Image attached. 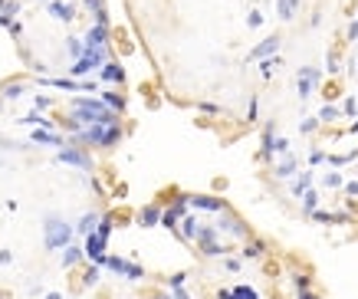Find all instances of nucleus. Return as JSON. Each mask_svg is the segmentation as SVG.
Returning a JSON list of instances; mask_svg holds the SVG:
<instances>
[{"instance_id": "obj_1", "label": "nucleus", "mask_w": 358, "mask_h": 299, "mask_svg": "<svg viewBox=\"0 0 358 299\" xmlns=\"http://www.w3.org/2000/svg\"><path fill=\"white\" fill-rule=\"evenodd\" d=\"M43 234H46V250H62L69 247V240H73V227L66 224V220H59L56 214L43 220Z\"/></svg>"}, {"instance_id": "obj_2", "label": "nucleus", "mask_w": 358, "mask_h": 299, "mask_svg": "<svg viewBox=\"0 0 358 299\" xmlns=\"http://www.w3.org/2000/svg\"><path fill=\"white\" fill-rule=\"evenodd\" d=\"M118 125H86L76 135V142H92V145H115L118 142Z\"/></svg>"}, {"instance_id": "obj_3", "label": "nucleus", "mask_w": 358, "mask_h": 299, "mask_svg": "<svg viewBox=\"0 0 358 299\" xmlns=\"http://www.w3.org/2000/svg\"><path fill=\"white\" fill-rule=\"evenodd\" d=\"M105 46L102 50H92V46H86L82 50V56L73 62V76H86V73H92V69H99V66H105Z\"/></svg>"}, {"instance_id": "obj_4", "label": "nucleus", "mask_w": 358, "mask_h": 299, "mask_svg": "<svg viewBox=\"0 0 358 299\" xmlns=\"http://www.w3.org/2000/svg\"><path fill=\"white\" fill-rule=\"evenodd\" d=\"M109 234H112V224H109V220H102L92 234H86V253L92 256L95 263L105 256V237H109Z\"/></svg>"}, {"instance_id": "obj_5", "label": "nucleus", "mask_w": 358, "mask_h": 299, "mask_svg": "<svg viewBox=\"0 0 358 299\" xmlns=\"http://www.w3.org/2000/svg\"><path fill=\"white\" fill-rule=\"evenodd\" d=\"M102 267H109V270H115V273H122V276H128V280H142V267L138 263H125V260H118V256H102Z\"/></svg>"}, {"instance_id": "obj_6", "label": "nucleus", "mask_w": 358, "mask_h": 299, "mask_svg": "<svg viewBox=\"0 0 358 299\" xmlns=\"http://www.w3.org/2000/svg\"><path fill=\"white\" fill-rule=\"evenodd\" d=\"M319 82V69H312V66H306V69H299V99H309L312 95V86Z\"/></svg>"}, {"instance_id": "obj_7", "label": "nucleus", "mask_w": 358, "mask_h": 299, "mask_svg": "<svg viewBox=\"0 0 358 299\" xmlns=\"http://www.w3.org/2000/svg\"><path fill=\"white\" fill-rule=\"evenodd\" d=\"M59 158L62 164H76V168H82V171H89V158L82 155V151H76V148H59Z\"/></svg>"}, {"instance_id": "obj_8", "label": "nucleus", "mask_w": 358, "mask_h": 299, "mask_svg": "<svg viewBox=\"0 0 358 299\" xmlns=\"http://www.w3.org/2000/svg\"><path fill=\"white\" fill-rule=\"evenodd\" d=\"M276 50H279V37H266L256 50H250V59H270Z\"/></svg>"}, {"instance_id": "obj_9", "label": "nucleus", "mask_w": 358, "mask_h": 299, "mask_svg": "<svg viewBox=\"0 0 358 299\" xmlns=\"http://www.w3.org/2000/svg\"><path fill=\"white\" fill-rule=\"evenodd\" d=\"M105 37H109V26L95 23L92 30L86 33V43H82V46H92V50H102V46H105Z\"/></svg>"}, {"instance_id": "obj_10", "label": "nucleus", "mask_w": 358, "mask_h": 299, "mask_svg": "<svg viewBox=\"0 0 358 299\" xmlns=\"http://www.w3.org/2000/svg\"><path fill=\"white\" fill-rule=\"evenodd\" d=\"M46 10H50V17H56V20H62V23H69V20L76 17V10L69 4H62V0H53L50 7H46Z\"/></svg>"}, {"instance_id": "obj_11", "label": "nucleus", "mask_w": 358, "mask_h": 299, "mask_svg": "<svg viewBox=\"0 0 358 299\" xmlns=\"http://www.w3.org/2000/svg\"><path fill=\"white\" fill-rule=\"evenodd\" d=\"M30 142H37V145H53V148H62V145H66L59 135H53V131H33Z\"/></svg>"}, {"instance_id": "obj_12", "label": "nucleus", "mask_w": 358, "mask_h": 299, "mask_svg": "<svg viewBox=\"0 0 358 299\" xmlns=\"http://www.w3.org/2000/svg\"><path fill=\"white\" fill-rule=\"evenodd\" d=\"M187 204L198 207V211H220L223 201H217V197H187Z\"/></svg>"}, {"instance_id": "obj_13", "label": "nucleus", "mask_w": 358, "mask_h": 299, "mask_svg": "<svg viewBox=\"0 0 358 299\" xmlns=\"http://www.w3.org/2000/svg\"><path fill=\"white\" fill-rule=\"evenodd\" d=\"M102 79L105 82H122L125 79V69L118 66V62H105V66H102Z\"/></svg>"}, {"instance_id": "obj_14", "label": "nucleus", "mask_w": 358, "mask_h": 299, "mask_svg": "<svg viewBox=\"0 0 358 299\" xmlns=\"http://www.w3.org/2000/svg\"><path fill=\"white\" fill-rule=\"evenodd\" d=\"M296 7H299V0H276V10H279V17H283V20H292Z\"/></svg>"}, {"instance_id": "obj_15", "label": "nucleus", "mask_w": 358, "mask_h": 299, "mask_svg": "<svg viewBox=\"0 0 358 299\" xmlns=\"http://www.w3.org/2000/svg\"><path fill=\"white\" fill-rule=\"evenodd\" d=\"M86 4H89V10H92L95 13V20H99V23L105 26V23H109V17H105V7H102V0H86Z\"/></svg>"}, {"instance_id": "obj_16", "label": "nucleus", "mask_w": 358, "mask_h": 299, "mask_svg": "<svg viewBox=\"0 0 358 299\" xmlns=\"http://www.w3.org/2000/svg\"><path fill=\"white\" fill-rule=\"evenodd\" d=\"M309 184H312V171H303V178L296 181V187H292V194H299V197H303V194L309 191Z\"/></svg>"}, {"instance_id": "obj_17", "label": "nucleus", "mask_w": 358, "mask_h": 299, "mask_svg": "<svg viewBox=\"0 0 358 299\" xmlns=\"http://www.w3.org/2000/svg\"><path fill=\"white\" fill-rule=\"evenodd\" d=\"M95 220H99L95 214H86V217L79 220V227H76V230H79V234H92V230H95Z\"/></svg>"}, {"instance_id": "obj_18", "label": "nucleus", "mask_w": 358, "mask_h": 299, "mask_svg": "<svg viewBox=\"0 0 358 299\" xmlns=\"http://www.w3.org/2000/svg\"><path fill=\"white\" fill-rule=\"evenodd\" d=\"M181 220H184V224H181V234H184V237H198L201 227L194 224V217H181Z\"/></svg>"}, {"instance_id": "obj_19", "label": "nucleus", "mask_w": 358, "mask_h": 299, "mask_svg": "<svg viewBox=\"0 0 358 299\" xmlns=\"http://www.w3.org/2000/svg\"><path fill=\"white\" fill-rule=\"evenodd\" d=\"M102 102L112 109V112H118V109L125 106V102H122V95H115V92H105V99H102Z\"/></svg>"}, {"instance_id": "obj_20", "label": "nucleus", "mask_w": 358, "mask_h": 299, "mask_svg": "<svg viewBox=\"0 0 358 299\" xmlns=\"http://www.w3.org/2000/svg\"><path fill=\"white\" fill-rule=\"evenodd\" d=\"M79 256H82V250H79V247H69L66 253H62V267H73V263L79 260Z\"/></svg>"}, {"instance_id": "obj_21", "label": "nucleus", "mask_w": 358, "mask_h": 299, "mask_svg": "<svg viewBox=\"0 0 358 299\" xmlns=\"http://www.w3.org/2000/svg\"><path fill=\"white\" fill-rule=\"evenodd\" d=\"M142 224H145V227L158 224V207H145V211H142Z\"/></svg>"}, {"instance_id": "obj_22", "label": "nucleus", "mask_w": 358, "mask_h": 299, "mask_svg": "<svg viewBox=\"0 0 358 299\" xmlns=\"http://www.w3.org/2000/svg\"><path fill=\"white\" fill-rule=\"evenodd\" d=\"M66 50L73 53L76 59H79V56H82V50H86V46H82V43H79V40H76V37H69V40H66Z\"/></svg>"}, {"instance_id": "obj_23", "label": "nucleus", "mask_w": 358, "mask_h": 299, "mask_svg": "<svg viewBox=\"0 0 358 299\" xmlns=\"http://www.w3.org/2000/svg\"><path fill=\"white\" fill-rule=\"evenodd\" d=\"M315 204H319V194H315V191H306V194H303V207H306V211H315Z\"/></svg>"}, {"instance_id": "obj_24", "label": "nucleus", "mask_w": 358, "mask_h": 299, "mask_svg": "<svg viewBox=\"0 0 358 299\" xmlns=\"http://www.w3.org/2000/svg\"><path fill=\"white\" fill-rule=\"evenodd\" d=\"M332 119H339V109H335V106H326V109L319 112V122H332Z\"/></svg>"}, {"instance_id": "obj_25", "label": "nucleus", "mask_w": 358, "mask_h": 299, "mask_svg": "<svg viewBox=\"0 0 358 299\" xmlns=\"http://www.w3.org/2000/svg\"><path fill=\"white\" fill-rule=\"evenodd\" d=\"M20 122H23V125H43V128H46V125H50V122L43 119V115H23V119H20Z\"/></svg>"}, {"instance_id": "obj_26", "label": "nucleus", "mask_w": 358, "mask_h": 299, "mask_svg": "<svg viewBox=\"0 0 358 299\" xmlns=\"http://www.w3.org/2000/svg\"><path fill=\"white\" fill-rule=\"evenodd\" d=\"M292 171H296V164H292V161H283V164L276 168V175H279V178H289Z\"/></svg>"}, {"instance_id": "obj_27", "label": "nucleus", "mask_w": 358, "mask_h": 299, "mask_svg": "<svg viewBox=\"0 0 358 299\" xmlns=\"http://www.w3.org/2000/svg\"><path fill=\"white\" fill-rule=\"evenodd\" d=\"M20 92H23V86H7L4 89V99H20Z\"/></svg>"}, {"instance_id": "obj_28", "label": "nucleus", "mask_w": 358, "mask_h": 299, "mask_svg": "<svg viewBox=\"0 0 358 299\" xmlns=\"http://www.w3.org/2000/svg\"><path fill=\"white\" fill-rule=\"evenodd\" d=\"M326 184L329 187H339L342 184V175H335V171H332V175H326Z\"/></svg>"}, {"instance_id": "obj_29", "label": "nucleus", "mask_w": 358, "mask_h": 299, "mask_svg": "<svg viewBox=\"0 0 358 299\" xmlns=\"http://www.w3.org/2000/svg\"><path fill=\"white\" fill-rule=\"evenodd\" d=\"M247 20H250V26H259V23H263V13H256V10H253Z\"/></svg>"}, {"instance_id": "obj_30", "label": "nucleus", "mask_w": 358, "mask_h": 299, "mask_svg": "<svg viewBox=\"0 0 358 299\" xmlns=\"http://www.w3.org/2000/svg\"><path fill=\"white\" fill-rule=\"evenodd\" d=\"M355 112H358V106H355V99H348V102H345V115H355Z\"/></svg>"}, {"instance_id": "obj_31", "label": "nucleus", "mask_w": 358, "mask_h": 299, "mask_svg": "<svg viewBox=\"0 0 358 299\" xmlns=\"http://www.w3.org/2000/svg\"><path fill=\"white\" fill-rule=\"evenodd\" d=\"M348 40H352V43H355V40H358V20H355V23H352V26H348Z\"/></svg>"}, {"instance_id": "obj_32", "label": "nucleus", "mask_w": 358, "mask_h": 299, "mask_svg": "<svg viewBox=\"0 0 358 299\" xmlns=\"http://www.w3.org/2000/svg\"><path fill=\"white\" fill-rule=\"evenodd\" d=\"M315 125H319V119H306V122H303V131H312Z\"/></svg>"}, {"instance_id": "obj_33", "label": "nucleus", "mask_w": 358, "mask_h": 299, "mask_svg": "<svg viewBox=\"0 0 358 299\" xmlns=\"http://www.w3.org/2000/svg\"><path fill=\"white\" fill-rule=\"evenodd\" d=\"M174 299H191V296H187V293H184V289H181V286H174Z\"/></svg>"}, {"instance_id": "obj_34", "label": "nucleus", "mask_w": 358, "mask_h": 299, "mask_svg": "<svg viewBox=\"0 0 358 299\" xmlns=\"http://www.w3.org/2000/svg\"><path fill=\"white\" fill-rule=\"evenodd\" d=\"M345 191H348V194H358V181H352V184H345Z\"/></svg>"}, {"instance_id": "obj_35", "label": "nucleus", "mask_w": 358, "mask_h": 299, "mask_svg": "<svg viewBox=\"0 0 358 299\" xmlns=\"http://www.w3.org/2000/svg\"><path fill=\"white\" fill-rule=\"evenodd\" d=\"M46 299H62V296H59V293H50V296H46Z\"/></svg>"}, {"instance_id": "obj_36", "label": "nucleus", "mask_w": 358, "mask_h": 299, "mask_svg": "<svg viewBox=\"0 0 358 299\" xmlns=\"http://www.w3.org/2000/svg\"><path fill=\"white\" fill-rule=\"evenodd\" d=\"M303 299H315V296H303Z\"/></svg>"}]
</instances>
